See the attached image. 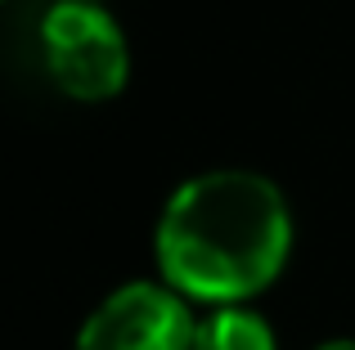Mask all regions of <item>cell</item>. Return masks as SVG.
Listing matches in <instances>:
<instances>
[{
	"label": "cell",
	"instance_id": "6da1fadb",
	"mask_svg": "<svg viewBox=\"0 0 355 350\" xmlns=\"http://www.w3.org/2000/svg\"><path fill=\"white\" fill-rule=\"evenodd\" d=\"M157 270L180 297L243 306L284 274L293 211L275 180L257 171H207L166 198L157 216Z\"/></svg>",
	"mask_w": 355,
	"mask_h": 350
},
{
	"label": "cell",
	"instance_id": "7a4b0ae2",
	"mask_svg": "<svg viewBox=\"0 0 355 350\" xmlns=\"http://www.w3.org/2000/svg\"><path fill=\"white\" fill-rule=\"evenodd\" d=\"M41 54L54 86L81 104L121 95L130 77V45L99 0H54L41 18Z\"/></svg>",
	"mask_w": 355,
	"mask_h": 350
},
{
	"label": "cell",
	"instance_id": "3957f363",
	"mask_svg": "<svg viewBox=\"0 0 355 350\" xmlns=\"http://www.w3.org/2000/svg\"><path fill=\"white\" fill-rule=\"evenodd\" d=\"M198 319L171 283L135 279L108 292L77 333V350H193Z\"/></svg>",
	"mask_w": 355,
	"mask_h": 350
},
{
	"label": "cell",
	"instance_id": "277c9868",
	"mask_svg": "<svg viewBox=\"0 0 355 350\" xmlns=\"http://www.w3.org/2000/svg\"><path fill=\"white\" fill-rule=\"evenodd\" d=\"M193 350H279L270 324L248 306H211V315L198 319Z\"/></svg>",
	"mask_w": 355,
	"mask_h": 350
},
{
	"label": "cell",
	"instance_id": "5b68a950",
	"mask_svg": "<svg viewBox=\"0 0 355 350\" xmlns=\"http://www.w3.org/2000/svg\"><path fill=\"white\" fill-rule=\"evenodd\" d=\"M315 350H355L351 337H338V342H324V346H315Z\"/></svg>",
	"mask_w": 355,
	"mask_h": 350
}]
</instances>
